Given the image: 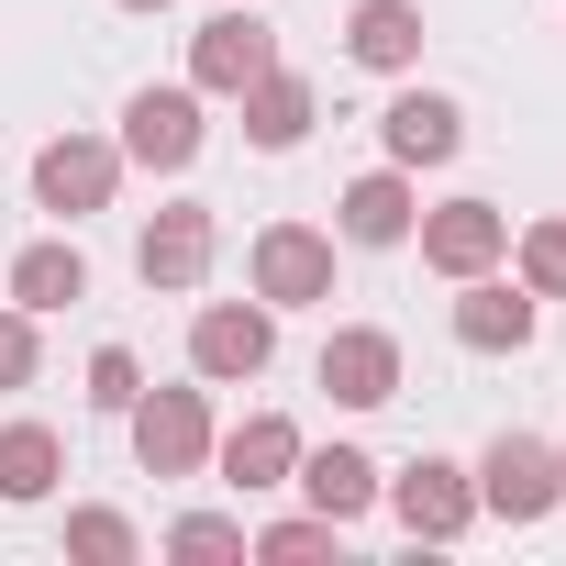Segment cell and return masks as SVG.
Segmentation results:
<instances>
[{
    "label": "cell",
    "instance_id": "cell-15",
    "mask_svg": "<svg viewBox=\"0 0 566 566\" xmlns=\"http://www.w3.org/2000/svg\"><path fill=\"white\" fill-rule=\"evenodd\" d=\"M411 222H422L411 167H367V178L334 200V233H345V244H411Z\"/></svg>",
    "mask_w": 566,
    "mask_h": 566
},
{
    "label": "cell",
    "instance_id": "cell-4",
    "mask_svg": "<svg viewBox=\"0 0 566 566\" xmlns=\"http://www.w3.org/2000/svg\"><path fill=\"white\" fill-rule=\"evenodd\" d=\"M378 500L400 511L411 544H455V533H478V478H467L455 455H411L400 478H378Z\"/></svg>",
    "mask_w": 566,
    "mask_h": 566
},
{
    "label": "cell",
    "instance_id": "cell-11",
    "mask_svg": "<svg viewBox=\"0 0 566 566\" xmlns=\"http://www.w3.org/2000/svg\"><path fill=\"white\" fill-rule=\"evenodd\" d=\"M411 244H422L433 277H478V266L511 255V211H500V200H444V211L411 222Z\"/></svg>",
    "mask_w": 566,
    "mask_h": 566
},
{
    "label": "cell",
    "instance_id": "cell-22",
    "mask_svg": "<svg viewBox=\"0 0 566 566\" xmlns=\"http://www.w3.org/2000/svg\"><path fill=\"white\" fill-rule=\"evenodd\" d=\"M67 555H78V566H134V555H145V533H134L123 511H101V500H90V511H67Z\"/></svg>",
    "mask_w": 566,
    "mask_h": 566
},
{
    "label": "cell",
    "instance_id": "cell-3",
    "mask_svg": "<svg viewBox=\"0 0 566 566\" xmlns=\"http://www.w3.org/2000/svg\"><path fill=\"white\" fill-rule=\"evenodd\" d=\"M467 478H478V511H489V522H544V511L566 500V467H555L544 433H500Z\"/></svg>",
    "mask_w": 566,
    "mask_h": 566
},
{
    "label": "cell",
    "instance_id": "cell-12",
    "mask_svg": "<svg viewBox=\"0 0 566 566\" xmlns=\"http://www.w3.org/2000/svg\"><path fill=\"white\" fill-rule=\"evenodd\" d=\"M312 378L334 389V411H389V400H400V334L345 323V334H323V367H312Z\"/></svg>",
    "mask_w": 566,
    "mask_h": 566
},
{
    "label": "cell",
    "instance_id": "cell-21",
    "mask_svg": "<svg viewBox=\"0 0 566 566\" xmlns=\"http://www.w3.org/2000/svg\"><path fill=\"white\" fill-rule=\"evenodd\" d=\"M511 277H522L533 301H566V211H544V222L511 233Z\"/></svg>",
    "mask_w": 566,
    "mask_h": 566
},
{
    "label": "cell",
    "instance_id": "cell-19",
    "mask_svg": "<svg viewBox=\"0 0 566 566\" xmlns=\"http://www.w3.org/2000/svg\"><path fill=\"white\" fill-rule=\"evenodd\" d=\"M12 301L45 323V312H67V301H90V255L67 244V233H45V244H23L12 255Z\"/></svg>",
    "mask_w": 566,
    "mask_h": 566
},
{
    "label": "cell",
    "instance_id": "cell-23",
    "mask_svg": "<svg viewBox=\"0 0 566 566\" xmlns=\"http://www.w3.org/2000/svg\"><path fill=\"white\" fill-rule=\"evenodd\" d=\"M345 544V522H323V511H301V522H266V533H244V555H277V566H290V555H334Z\"/></svg>",
    "mask_w": 566,
    "mask_h": 566
},
{
    "label": "cell",
    "instance_id": "cell-25",
    "mask_svg": "<svg viewBox=\"0 0 566 566\" xmlns=\"http://www.w3.org/2000/svg\"><path fill=\"white\" fill-rule=\"evenodd\" d=\"M34 367H45L34 312H23V301H0V389H34Z\"/></svg>",
    "mask_w": 566,
    "mask_h": 566
},
{
    "label": "cell",
    "instance_id": "cell-6",
    "mask_svg": "<svg viewBox=\"0 0 566 566\" xmlns=\"http://www.w3.org/2000/svg\"><path fill=\"white\" fill-rule=\"evenodd\" d=\"M266 67H277V23H266V12H211V23L189 34V90H200V101H244Z\"/></svg>",
    "mask_w": 566,
    "mask_h": 566
},
{
    "label": "cell",
    "instance_id": "cell-7",
    "mask_svg": "<svg viewBox=\"0 0 566 566\" xmlns=\"http://www.w3.org/2000/svg\"><path fill=\"white\" fill-rule=\"evenodd\" d=\"M112 145H123V167H156V178H178V167L211 145V123H200V90H189V78H178V90H134Z\"/></svg>",
    "mask_w": 566,
    "mask_h": 566
},
{
    "label": "cell",
    "instance_id": "cell-9",
    "mask_svg": "<svg viewBox=\"0 0 566 566\" xmlns=\"http://www.w3.org/2000/svg\"><path fill=\"white\" fill-rule=\"evenodd\" d=\"M211 255H222L211 200H167V211L134 233V277H145V290H200V277H211Z\"/></svg>",
    "mask_w": 566,
    "mask_h": 566
},
{
    "label": "cell",
    "instance_id": "cell-24",
    "mask_svg": "<svg viewBox=\"0 0 566 566\" xmlns=\"http://www.w3.org/2000/svg\"><path fill=\"white\" fill-rule=\"evenodd\" d=\"M134 400H145L134 345H101V356H90V411H134Z\"/></svg>",
    "mask_w": 566,
    "mask_h": 566
},
{
    "label": "cell",
    "instance_id": "cell-17",
    "mask_svg": "<svg viewBox=\"0 0 566 566\" xmlns=\"http://www.w3.org/2000/svg\"><path fill=\"white\" fill-rule=\"evenodd\" d=\"M312 123H323V101H312L301 67H266V78L244 90V145H255V156H290Z\"/></svg>",
    "mask_w": 566,
    "mask_h": 566
},
{
    "label": "cell",
    "instance_id": "cell-20",
    "mask_svg": "<svg viewBox=\"0 0 566 566\" xmlns=\"http://www.w3.org/2000/svg\"><path fill=\"white\" fill-rule=\"evenodd\" d=\"M56 478H67V444L45 422H0V500L34 511V500H56Z\"/></svg>",
    "mask_w": 566,
    "mask_h": 566
},
{
    "label": "cell",
    "instance_id": "cell-10",
    "mask_svg": "<svg viewBox=\"0 0 566 566\" xmlns=\"http://www.w3.org/2000/svg\"><path fill=\"white\" fill-rule=\"evenodd\" d=\"M533 323H544V301L522 290V277H500V266L455 277V345H467V356H522Z\"/></svg>",
    "mask_w": 566,
    "mask_h": 566
},
{
    "label": "cell",
    "instance_id": "cell-18",
    "mask_svg": "<svg viewBox=\"0 0 566 566\" xmlns=\"http://www.w3.org/2000/svg\"><path fill=\"white\" fill-rule=\"evenodd\" d=\"M345 56L378 67V78L422 67V0H356V12H345Z\"/></svg>",
    "mask_w": 566,
    "mask_h": 566
},
{
    "label": "cell",
    "instance_id": "cell-13",
    "mask_svg": "<svg viewBox=\"0 0 566 566\" xmlns=\"http://www.w3.org/2000/svg\"><path fill=\"white\" fill-rule=\"evenodd\" d=\"M211 467H222V489H290L301 478V422L290 411H244L233 433H211Z\"/></svg>",
    "mask_w": 566,
    "mask_h": 566
},
{
    "label": "cell",
    "instance_id": "cell-8",
    "mask_svg": "<svg viewBox=\"0 0 566 566\" xmlns=\"http://www.w3.org/2000/svg\"><path fill=\"white\" fill-rule=\"evenodd\" d=\"M112 189H123V145H112V134H56V145L34 156V211H56V222L112 211Z\"/></svg>",
    "mask_w": 566,
    "mask_h": 566
},
{
    "label": "cell",
    "instance_id": "cell-1",
    "mask_svg": "<svg viewBox=\"0 0 566 566\" xmlns=\"http://www.w3.org/2000/svg\"><path fill=\"white\" fill-rule=\"evenodd\" d=\"M123 422H134V467L145 478H200L211 467V433H222L211 422V378L200 389H145Z\"/></svg>",
    "mask_w": 566,
    "mask_h": 566
},
{
    "label": "cell",
    "instance_id": "cell-14",
    "mask_svg": "<svg viewBox=\"0 0 566 566\" xmlns=\"http://www.w3.org/2000/svg\"><path fill=\"white\" fill-rule=\"evenodd\" d=\"M378 134H389V167H444V156L467 145V112H455L444 90H400V101L378 112Z\"/></svg>",
    "mask_w": 566,
    "mask_h": 566
},
{
    "label": "cell",
    "instance_id": "cell-28",
    "mask_svg": "<svg viewBox=\"0 0 566 566\" xmlns=\"http://www.w3.org/2000/svg\"><path fill=\"white\" fill-rule=\"evenodd\" d=\"M555 467H566V444H555Z\"/></svg>",
    "mask_w": 566,
    "mask_h": 566
},
{
    "label": "cell",
    "instance_id": "cell-26",
    "mask_svg": "<svg viewBox=\"0 0 566 566\" xmlns=\"http://www.w3.org/2000/svg\"><path fill=\"white\" fill-rule=\"evenodd\" d=\"M167 555H244V522L233 511H189V522H167Z\"/></svg>",
    "mask_w": 566,
    "mask_h": 566
},
{
    "label": "cell",
    "instance_id": "cell-16",
    "mask_svg": "<svg viewBox=\"0 0 566 566\" xmlns=\"http://www.w3.org/2000/svg\"><path fill=\"white\" fill-rule=\"evenodd\" d=\"M290 489H301L323 522H367V511H378V455H367V444H323V455L301 444V478H290Z\"/></svg>",
    "mask_w": 566,
    "mask_h": 566
},
{
    "label": "cell",
    "instance_id": "cell-2",
    "mask_svg": "<svg viewBox=\"0 0 566 566\" xmlns=\"http://www.w3.org/2000/svg\"><path fill=\"white\" fill-rule=\"evenodd\" d=\"M266 356H277V312H266V301H200V323H189V378L244 389V378H266Z\"/></svg>",
    "mask_w": 566,
    "mask_h": 566
},
{
    "label": "cell",
    "instance_id": "cell-5",
    "mask_svg": "<svg viewBox=\"0 0 566 566\" xmlns=\"http://www.w3.org/2000/svg\"><path fill=\"white\" fill-rule=\"evenodd\" d=\"M244 277H255L266 312H312V301H334V233H312V222H266L255 255H244Z\"/></svg>",
    "mask_w": 566,
    "mask_h": 566
},
{
    "label": "cell",
    "instance_id": "cell-27",
    "mask_svg": "<svg viewBox=\"0 0 566 566\" xmlns=\"http://www.w3.org/2000/svg\"><path fill=\"white\" fill-rule=\"evenodd\" d=\"M123 12H167V0H123Z\"/></svg>",
    "mask_w": 566,
    "mask_h": 566
}]
</instances>
